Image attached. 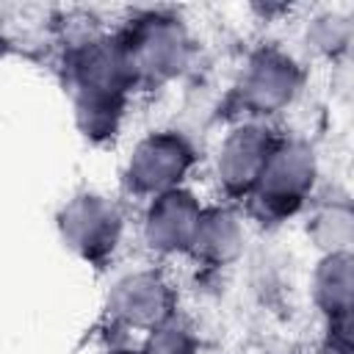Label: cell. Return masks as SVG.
Returning <instances> with one entry per match:
<instances>
[{"label":"cell","mask_w":354,"mask_h":354,"mask_svg":"<svg viewBox=\"0 0 354 354\" xmlns=\"http://www.w3.org/2000/svg\"><path fill=\"white\" fill-rule=\"evenodd\" d=\"M130 77H171L188 55V36L177 17L147 14L119 39Z\"/></svg>","instance_id":"6da1fadb"},{"label":"cell","mask_w":354,"mask_h":354,"mask_svg":"<svg viewBox=\"0 0 354 354\" xmlns=\"http://www.w3.org/2000/svg\"><path fill=\"white\" fill-rule=\"evenodd\" d=\"M194 152L188 141L171 130L149 133L136 144L127 160L124 180L136 194H166L180 185L183 174L191 169Z\"/></svg>","instance_id":"7a4b0ae2"},{"label":"cell","mask_w":354,"mask_h":354,"mask_svg":"<svg viewBox=\"0 0 354 354\" xmlns=\"http://www.w3.org/2000/svg\"><path fill=\"white\" fill-rule=\"evenodd\" d=\"M199 213H202L199 202L183 188H171L166 194L152 196V205L144 216L147 246L158 254H174L191 249Z\"/></svg>","instance_id":"3957f363"},{"label":"cell","mask_w":354,"mask_h":354,"mask_svg":"<svg viewBox=\"0 0 354 354\" xmlns=\"http://www.w3.org/2000/svg\"><path fill=\"white\" fill-rule=\"evenodd\" d=\"M61 230H64V241L75 252H80L88 260H97L100 254L111 252L116 243L119 213L108 199L83 194L64 207Z\"/></svg>","instance_id":"277c9868"},{"label":"cell","mask_w":354,"mask_h":354,"mask_svg":"<svg viewBox=\"0 0 354 354\" xmlns=\"http://www.w3.org/2000/svg\"><path fill=\"white\" fill-rule=\"evenodd\" d=\"M171 290L155 271H136L116 282L111 293V313L136 329H155L171 315Z\"/></svg>","instance_id":"5b68a950"},{"label":"cell","mask_w":354,"mask_h":354,"mask_svg":"<svg viewBox=\"0 0 354 354\" xmlns=\"http://www.w3.org/2000/svg\"><path fill=\"white\" fill-rule=\"evenodd\" d=\"M274 152L271 136L263 127L246 124L232 130L218 149V180L230 194H246L257 185Z\"/></svg>","instance_id":"8992f818"},{"label":"cell","mask_w":354,"mask_h":354,"mask_svg":"<svg viewBox=\"0 0 354 354\" xmlns=\"http://www.w3.org/2000/svg\"><path fill=\"white\" fill-rule=\"evenodd\" d=\"M313 174L310 158L299 147H274L254 191L271 210H288V205H296L307 188V180Z\"/></svg>","instance_id":"52a82bcc"},{"label":"cell","mask_w":354,"mask_h":354,"mask_svg":"<svg viewBox=\"0 0 354 354\" xmlns=\"http://www.w3.org/2000/svg\"><path fill=\"white\" fill-rule=\"evenodd\" d=\"M293 64L277 53H260L243 75V100L254 113H274L293 94Z\"/></svg>","instance_id":"ba28073f"},{"label":"cell","mask_w":354,"mask_h":354,"mask_svg":"<svg viewBox=\"0 0 354 354\" xmlns=\"http://www.w3.org/2000/svg\"><path fill=\"white\" fill-rule=\"evenodd\" d=\"M238 224L227 210H202L194 238H191V249L213 263H224L238 252Z\"/></svg>","instance_id":"9c48e42d"},{"label":"cell","mask_w":354,"mask_h":354,"mask_svg":"<svg viewBox=\"0 0 354 354\" xmlns=\"http://www.w3.org/2000/svg\"><path fill=\"white\" fill-rule=\"evenodd\" d=\"M138 354H194V337L188 335V329L166 321L149 329V337Z\"/></svg>","instance_id":"30bf717a"},{"label":"cell","mask_w":354,"mask_h":354,"mask_svg":"<svg viewBox=\"0 0 354 354\" xmlns=\"http://www.w3.org/2000/svg\"><path fill=\"white\" fill-rule=\"evenodd\" d=\"M113 354H124V351H113Z\"/></svg>","instance_id":"8fae6325"}]
</instances>
